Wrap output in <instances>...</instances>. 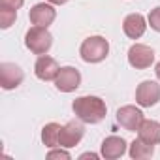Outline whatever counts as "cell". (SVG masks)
Returning <instances> with one entry per match:
<instances>
[{"label": "cell", "instance_id": "6da1fadb", "mask_svg": "<svg viewBox=\"0 0 160 160\" xmlns=\"http://www.w3.org/2000/svg\"><path fill=\"white\" fill-rule=\"evenodd\" d=\"M72 108L79 121L89 122V124H96V122L104 121L106 113H108L106 102L98 96H79L73 100Z\"/></svg>", "mask_w": 160, "mask_h": 160}, {"label": "cell", "instance_id": "7a4b0ae2", "mask_svg": "<svg viewBox=\"0 0 160 160\" xmlns=\"http://www.w3.org/2000/svg\"><path fill=\"white\" fill-rule=\"evenodd\" d=\"M79 53L85 62H102L109 55V43L104 36H91L81 43Z\"/></svg>", "mask_w": 160, "mask_h": 160}, {"label": "cell", "instance_id": "3957f363", "mask_svg": "<svg viewBox=\"0 0 160 160\" xmlns=\"http://www.w3.org/2000/svg\"><path fill=\"white\" fill-rule=\"evenodd\" d=\"M25 45L34 55H47L53 45V36L45 27H32L25 36Z\"/></svg>", "mask_w": 160, "mask_h": 160}, {"label": "cell", "instance_id": "277c9868", "mask_svg": "<svg viewBox=\"0 0 160 160\" xmlns=\"http://www.w3.org/2000/svg\"><path fill=\"white\" fill-rule=\"evenodd\" d=\"M83 122V121H81ZM77 121H70L66 122L62 128H60V138H58V147H64V149H70V147H75L79 141L83 139L85 136V126Z\"/></svg>", "mask_w": 160, "mask_h": 160}, {"label": "cell", "instance_id": "5b68a950", "mask_svg": "<svg viewBox=\"0 0 160 160\" xmlns=\"http://www.w3.org/2000/svg\"><path fill=\"white\" fill-rule=\"evenodd\" d=\"M154 60V51L149 47V45H143V43H134L130 49H128V62L132 68L136 70H145L152 64Z\"/></svg>", "mask_w": 160, "mask_h": 160}, {"label": "cell", "instance_id": "8992f818", "mask_svg": "<svg viewBox=\"0 0 160 160\" xmlns=\"http://www.w3.org/2000/svg\"><path fill=\"white\" fill-rule=\"evenodd\" d=\"M25 79V73L23 70L13 64V62H2L0 64V85L6 91H12V89H17Z\"/></svg>", "mask_w": 160, "mask_h": 160}, {"label": "cell", "instance_id": "52a82bcc", "mask_svg": "<svg viewBox=\"0 0 160 160\" xmlns=\"http://www.w3.org/2000/svg\"><path fill=\"white\" fill-rule=\"evenodd\" d=\"M136 102L141 108H151L160 102V85L156 81H143L136 89Z\"/></svg>", "mask_w": 160, "mask_h": 160}, {"label": "cell", "instance_id": "ba28073f", "mask_svg": "<svg viewBox=\"0 0 160 160\" xmlns=\"http://www.w3.org/2000/svg\"><path fill=\"white\" fill-rule=\"evenodd\" d=\"M55 85L62 92H72L81 85V73L73 66H64V68H60L58 75L55 77Z\"/></svg>", "mask_w": 160, "mask_h": 160}, {"label": "cell", "instance_id": "9c48e42d", "mask_svg": "<svg viewBox=\"0 0 160 160\" xmlns=\"http://www.w3.org/2000/svg\"><path fill=\"white\" fill-rule=\"evenodd\" d=\"M117 122L128 130V132H136L141 122H143V113L141 109H138L136 106H122L119 111H117Z\"/></svg>", "mask_w": 160, "mask_h": 160}, {"label": "cell", "instance_id": "30bf717a", "mask_svg": "<svg viewBox=\"0 0 160 160\" xmlns=\"http://www.w3.org/2000/svg\"><path fill=\"white\" fill-rule=\"evenodd\" d=\"M55 17H57V10L51 6V4H36V6H32L30 8V12H28V19H30V23L32 25H36V27H49L53 21H55Z\"/></svg>", "mask_w": 160, "mask_h": 160}, {"label": "cell", "instance_id": "8fae6325", "mask_svg": "<svg viewBox=\"0 0 160 160\" xmlns=\"http://www.w3.org/2000/svg\"><path fill=\"white\" fill-rule=\"evenodd\" d=\"M58 72H60L58 62L49 55H40V58L34 64V73L42 81H51V79H55L58 75Z\"/></svg>", "mask_w": 160, "mask_h": 160}, {"label": "cell", "instance_id": "7c38bea8", "mask_svg": "<svg viewBox=\"0 0 160 160\" xmlns=\"http://www.w3.org/2000/svg\"><path fill=\"white\" fill-rule=\"evenodd\" d=\"M126 152V141L119 136H109L102 141V151L100 154L106 158V160H115V158H121L122 154Z\"/></svg>", "mask_w": 160, "mask_h": 160}, {"label": "cell", "instance_id": "4fadbf2b", "mask_svg": "<svg viewBox=\"0 0 160 160\" xmlns=\"http://www.w3.org/2000/svg\"><path fill=\"white\" fill-rule=\"evenodd\" d=\"M145 28H147V23H145V17L141 13H130L122 23V30L130 40L141 38L145 34Z\"/></svg>", "mask_w": 160, "mask_h": 160}, {"label": "cell", "instance_id": "5bb4252c", "mask_svg": "<svg viewBox=\"0 0 160 160\" xmlns=\"http://www.w3.org/2000/svg\"><path fill=\"white\" fill-rule=\"evenodd\" d=\"M138 134H139V139H143L145 143L156 145V143H160V122L143 119L141 126L138 128Z\"/></svg>", "mask_w": 160, "mask_h": 160}, {"label": "cell", "instance_id": "9a60e30c", "mask_svg": "<svg viewBox=\"0 0 160 160\" xmlns=\"http://www.w3.org/2000/svg\"><path fill=\"white\" fill-rule=\"evenodd\" d=\"M128 154H130V158H134V160H147V158H151V156L154 154V145L145 143L143 139L138 138V139H134V141L130 143Z\"/></svg>", "mask_w": 160, "mask_h": 160}, {"label": "cell", "instance_id": "2e32d148", "mask_svg": "<svg viewBox=\"0 0 160 160\" xmlns=\"http://www.w3.org/2000/svg\"><path fill=\"white\" fill-rule=\"evenodd\" d=\"M60 124H57V122H49V124H45L43 126V130H42V141H43V145L45 147H58V138H60Z\"/></svg>", "mask_w": 160, "mask_h": 160}, {"label": "cell", "instance_id": "e0dca14e", "mask_svg": "<svg viewBox=\"0 0 160 160\" xmlns=\"http://www.w3.org/2000/svg\"><path fill=\"white\" fill-rule=\"evenodd\" d=\"M15 17H17V10L0 6V28H4V30L10 28L15 23Z\"/></svg>", "mask_w": 160, "mask_h": 160}, {"label": "cell", "instance_id": "ac0fdd59", "mask_svg": "<svg viewBox=\"0 0 160 160\" xmlns=\"http://www.w3.org/2000/svg\"><path fill=\"white\" fill-rule=\"evenodd\" d=\"M149 25H151V28L152 30H156V32H160V6L158 8H154V10H151V13H149Z\"/></svg>", "mask_w": 160, "mask_h": 160}, {"label": "cell", "instance_id": "d6986e66", "mask_svg": "<svg viewBox=\"0 0 160 160\" xmlns=\"http://www.w3.org/2000/svg\"><path fill=\"white\" fill-rule=\"evenodd\" d=\"M23 4H25V0H0V6L12 8V10H19Z\"/></svg>", "mask_w": 160, "mask_h": 160}, {"label": "cell", "instance_id": "ffe728a7", "mask_svg": "<svg viewBox=\"0 0 160 160\" xmlns=\"http://www.w3.org/2000/svg\"><path fill=\"white\" fill-rule=\"evenodd\" d=\"M47 156L49 158H70V152L68 151H62V149L60 151H49Z\"/></svg>", "mask_w": 160, "mask_h": 160}, {"label": "cell", "instance_id": "44dd1931", "mask_svg": "<svg viewBox=\"0 0 160 160\" xmlns=\"http://www.w3.org/2000/svg\"><path fill=\"white\" fill-rule=\"evenodd\" d=\"M79 158H81V160H85V158H92V160H96V158H98V154H94V152H83Z\"/></svg>", "mask_w": 160, "mask_h": 160}, {"label": "cell", "instance_id": "7402d4cb", "mask_svg": "<svg viewBox=\"0 0 160 160\" xmlns=\"http://www.w3.org/2000/svg\"><path fill=\"white\" fill-rule=\"evenodd\" d=\"M49 4H55V6H62V4H66L68 0H47Z\"/></svg>", "mask_w": 160, "mask_h": 160}, {"label": "cell", "instance_id": "603a6c76", "mask_svg": "<svg viewBox=\"0 0 160 160\" xmlns=\"http://www.w3.org/2000/svg\"><path fill=\"white\" fill-rule=\"evenodd\" d=\"M154 73H156V77H158V79H160V62H158V64H156V68H154Z\"/></svg>", "mask_w": 160, "mask_h": 160}]
</instances>
